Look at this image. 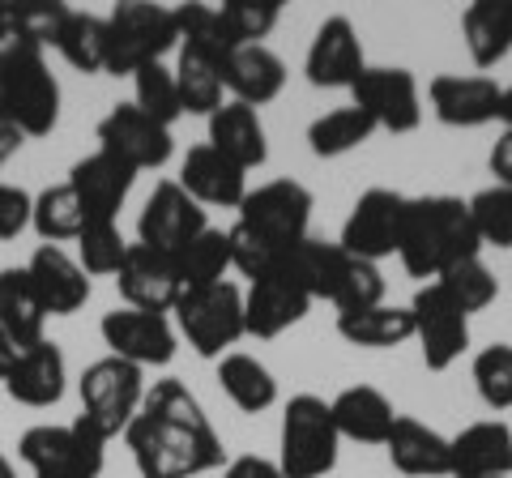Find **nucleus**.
I'll use <instances>...</instances> for the list:
<instances>
[{
  "instance_id": "obj_1",
  "label": "nucleus",
  "mask_w": 512,
  "mask_h": 478,
  "mask_svg": "<svg viewBox=\"0 0 512 478\" xmlns=\"http://www.w3.org/2000/svg\"><path fill=\"white\" fill-rule=\"evenodd\" d=\"M141 478H197L222 466V440L214 432L210 414L197 402L184 380H154L133 427L124 432Z\"/></svg>"
},
{
  "instance_id": "obj_12",
  "label": "nucleus",
  "mask_w": 512,
  "mask_h": 478,
  "mask_svg": "<svg viewBox=\"0 0 512 478\" xmlns=\"http://www.w3.org/2000/svg\"><path fill=\"white\" fill-rule=\"evenodd\" d=\"M103 342H107V355H116L124 363H137L141 372L146 368H167L175 359V321L167 312H141V308H116L103 316Z\"/></svg>"
},
{
  "instance_id": "obj_26",
  "label": "nucleus",
  "mask_w": 512,
  "mask_h": 478,
  "mask_svg": "<svg viewBox=\"0 0 512 478\" xmlns=\"http://www.w3.org/2000/svg\"><path fill=\"white\" fill-rule=\"evenodd\" d=\"M453 444V474H474V478H508L512 474V427L504 419H483L461 427Z\"/></svg>"
},
{
  "instance_id": "obj_16",
  "label": "nucleus",
  "mask_w": 512,
  "mask_h": 478,
  "mask_svg": "<svg viewBox=\"0 0 512 478\" xmlns=\"http://www.w3.org/2000/svg\"><path fill=\"white\" fill-rule=\"evenodd\" d=\"M367 56L359 43V30L346 13H333L316 26V35L308 43V56H303V77L316 90H350L363 77Z\"/></svg>"
},
{
  "instance_id": "obj_50",
  "label": "nucleus",
  "mask_w": 512,
  "mask_h": 478,
  "mask_svg": "<svg viewBox=\"0 0 512 478\" xmlns=\"http://www.w3.org/2000/svg\"><path fill=\"white\" fill-rule=\"evenodd\" d=\"M487 163H491L495 184L512 188V133H500V137H495V146H491V154H487Z\"/></svg>"
},
{
  "instance_id": "obj_53",
  "label": "nucleus",
  "mask_w": 512,
  "mask_h": 478,
  "mask_svg": "<svg viewBox=\"0 0 512 478\" xmlns=\"http://www.w3.org/2000/svg\"><path fill=\"white\" fill-rule=\"evenodd\" d=\"M13 359H18V342H13L9 333L0 329V385H5V376H9V368H13Z\"/></svg>"
},
{
  "instance_id": "obj_35",
  "label": "nucleus",
  "mask_w": 512,
  "mask_h": 478,
  "mask_svg": "<svg viewBox=\"0 0 512 478\" xmlns=\"http://www.w3.org/2000/svg\"><path fill=\"white\" fill-rule=\"evenodd\" d=\"M372 137H376V120L367 116V111H359L355 103L333 107L308 124V150L316 158H342L350 150L367 146Z\"/></svg>"
},
{
  "instance_id": "obj_57",
  "label": "nucleus",
  "mask_w": 512,
  "mask_h": 478,
  "mask_svg": "<svg viewBox=\"0 0 512 478\" xmlns=\"http://www.w3.org/2000/svg\"><path fill=\"white\" fill-rule=\"evenodd\" d=\"M448 478H474V474H448Z\"/></svg>"
},
{
  "instance_id": "obj_7",
  "label": "nucleus",
  "mask_w": 512,
  "mask_h": 478,
  "mask_svg": "<svg viewBox=\"0 0 512 478\" xmlns=\"http://www.w3.org/2000/svg\"><path fill=\"white\" fill-rule=\"evenodd\" d=\"M77 393H82V419L103 440H116L141 414V402H146V372H141L137 363L103 355L82 372Z\"/></svg>"
},
{
  "instance_id": "obj_9",
  "label": "nucleus",
  "mask_w": 512,
  "mask_h": 478,
  "mask_svg": "<svg viewBox=\"0 0 512 478\" xmlns=\"http://www.w3.org/2000/svg\"><path fill=\"white\" fill-rule=\"evenodd\" d=\"M0 103L22 137H47L60 124V82L47 69L43 47L22 56L5 77H0Z\"/></svg>"
},
{
  "instance_id": "obj_19",
  "label": "nucleus",
  "mask_w": 512,
  "mask_h": 478,
  "mask_svg": "<svg viewBox=\"0 0 512 478\" xmlns=\"http://www.w3.org/2000/svg\"><path fill=\"white\" fill-rule=\"evenodd\" d=\"M133 184H137V171L103 150L77 158L69 171V188H73V197L82 201L86 222H116L128 193H133Z\"/></svg>"
},
{
  "instance_id": "obj_49",
  "label": "nucleus",
  "mask_w": 512,
  "mask_h": 478,
  "mask_svg": "<svg viewBox=\"0 0 512 478\" xmlns=\"http://www.w3.org/2000/svg\"><path fill=\"white\" fill-rule=\"evenodd\" d=\"M222 478H286V474H282V466H278V461L244 453V457L227 461V470H222Z\"/></svg>"
},
{
  "instance_id": "obj_28",
  "label": "nucleus",
  "mask_w": 512,
  "mask_h": 478,
  "mask_svg": "<svg viewBox=\"0 0 512 478\" xmlns=\"http://www.w3.org/2000/svg\"><path fill=\"white\" fill-rule=\"evenodd\" d=\"M333 423H338L342 440H359V444H384L397 423L393 402L384 397L376 385H350L329 402Z\"/></svg>"
},
{
  "instance_id": "obj_36",
  "label": "nucleus",
  "mask_w": 512,
  "mask_h": 478,
  "mask_svg": "<svg viewBox=\"0 0 512 478\" xmlns=\"http://www.w3.org/2000/svg\"><path fill=\"white\" fill-rule=\"evenodd\" d=\"M30 227L43 244H77V235L86 231V210L82 201L73 197L69 180L64 184H47L35 197V210H30Z\"/></svg>"
},
{
  "instance_id": "obj_20",
  "label": "nucleus",
  "mask_w": 512,
  "mask_h": 478,
  "mask_svg": "<svg viewBox=\"0 0 512 478\" xmlns=\"http://www.w3.org/2000/svg\"><path fill=\"white\" fill-rule=\"evenodd\" d=\"M312 308V295L286 274H265L244 291V329L248 338H282Z\"/></svg>"
},
{
  "instance_id": "obj_38",
  "label": "nucleus",
  "mask_w": 512,
  "mask_h": 478,
  "mask_svg": "<svg viewBox=\"0 0 512 478\" xmlns=\"http://www.w3.org/2000/svg\"><path fill=\"white\" fill-rule=\"evenodd\" d=\"M175 269H180L184 291L227 282V269H231V239H227V231L205 227L184 252H175Z\"/></svg>"
},
{
  "instance_id": "obj_14",
  "label": "nucleus",
  "mask_w": 512,
  "mask_h": 478,
  "mask_svg": "<svg viewBox=\"0 0 512 478\" xmlns=\"http://www.w3.org/2000/svg\"><path fill=\"white\" fill-rule=\"evenodd\" d=\"M402 214H406L402 193H393V188H367L342 222V235H338L342 252H350L359 261H372V265L393 257L397 244H402Z\"/></svg>"
},
{
  "instance_id": "obj_32",
  "label": "nucleus",
  "mask_w": 512,
  "mask_h": 478,
  "mask_svg": "<svg viewBox=\"0 0 512 478\" xmlns=\"http://www.w3.org/2000/svg\"><path fill=\"white\" fill-rule=\"evenodd\" d=\"M338 333L350 346L363 350H393L414 338V316L410 308L397 304H376L363 312H338Z\"/></svg>"
},
{
  "instance_id": "obj_25",
  "label": "nucleus",
  "mask_w": 512,
  "mask_h": 478,
  "mask_svg": "<svg viewBox=\"0 0 512 478\" xmlns=\"http://www.w3.org/2000/svg\"><path fill=\"white\" fill-rule=\"evenodd\" d=\"M222 86L231 90L235 103H248V107H265L274 103L282 86H286V65L278 52H269L265 43H252V47H235L222 65Z\"/></svg>"
},
{
  "instance_id": "obj_24",
  "label": "nucleus",
  "mask_w": 512,
  "mask_h": 478,
  "mask_svg": "<svg viewBox=\"0 0 512 478\" xmlns=\"http://www.w3.org/2000/svg\"><path fill=\"white\" fill-rule=\"evenodd\" d=\"M180 188L205 210V205H222V210H239V201L248 197V171H239L231 158H222L210 141L192 146L180 163Z\"/></svg>"
},
{
  "instance_id": "obj_22",
  "label": "nucleus",
  "mask_w": 512,
  "mask_h": 478,
  "mask_svg": "<svg viewBox=\"0 0 512 478\" xmlns=\"http://www.w3.org/2000/svg\"><path fill=\"white\" fill-rule=\"evenodd\" d=\"M64 385H69V363H64V350L56 342H35L18 350V359H13V368L5 376V393L13 402L22 406H56L64 397Z\"/></svg>"
},
{
  "instance_id": "obj_45",
  "label": "nucleus",
  "mask_w": 512,
  "mask_h": 478,
  "mask_svg": "<svg viewBox=\"0 0 512 478\" xmlns=\"http://www.w3.org/2000/svg\"><path fill=\"white\" fill-rule=\"evenodd\" d=\"M222 22L239 47L261 43L282 18V0H222Z\"/></svg>"
},
{
  "instance_id": "obj_56",
  "label": "nucleus",
  "mask_w": 512,
  "mask_h": 478,
  "mask_svg": "<svg viewBox=\"0 0 512 478\" xmlns=\"http://www.w3.org/2000/svg\"><path fill=\"white\" fill-rule=\"evenodd\" d=\"M5 30H13L9 26V0H0V35H5Z\"/></svg>"
},
{
  "instance_id": "obj_52",
  "label": "nucleus",
  "mask_w": 512,
  "mask_h": 478,
  "mask_svg": "<svg viewBox=\"0 0 512 478\" xmlns=\"http://www.w3.org/2000/svg\"><path fill=\"white\" fill-rule=\"evenodd\" d=\"M26 146V137H22V129H18V124H13L9 120V111H5V103H0V167H5L9 163V158L13 154H18Z\"/></svg>"
},
{
  "instance_id": "obj_31",
  "label": "nucleus",
  "mask_w": 512,
  "mask_h": 478,
  "mask_svg": "<svg viewBox=\"0 0 512 478\" xmlns=\"http://www.w3.org/2000/svg\"><path fill=\"white\" fill-rule=\"evenodd\" d=\"M0 329L9 333L18 350L35 346L47 338V312L35 295V282H30L26 265H9L0 269Z\"/></svg>"
},
{
  "instance_id": "obj_11",
  "label": "nucleus",
  "mask_w": 512,
  "mask_h": 478,
  "mask_svg": "<svg viewBox=\"0 0 512 478\" xmlns=\"http://www.w3.org/2000/svg\"><path fill=\"white\" fill-rule=\"evenodd\" d=\"M350 103L376 120L384 133H414L423 124V94L419 77L410 69H389V65H367L363 77L350 86Z\"/></svg>"
},
{
  "instance_id": "obj_33",
  "label": "nucleus",
  "mask_w": 512,
  "mask_h": 478,
  "mask_svg": "<svg viewBox=\"0 0 512 478\" xmlns=\"http://www.w3.org/2000/svg\"><path fill=\"white\" fill-rule=\"evenodd\" d=\"M218 385L235 402V410H244V414H261L278 402L274 372L256 355H244V350H231V355L218 359Z\"/></svg>"
},
{
  "instance_id": "obj_30",
  "label": "nucleus",
  "mask_w": 512,
  "mask_h": 478,
  "mask_svg": "<svg viewBox=\"0 0 512 478\" xmlns=\"http://www.w3.org/2000/svg\"><path fill=\"white\" fill-rule=\"evenodd\" d=\"M346 261H350V252H342V244H329V239L308 235L299 248H291L282 257L278 274L299 282L303 291L312 295V304H316V299H329V304H333V291H338V282H342Z\"/></svg>"
},
{
  "instance_id": "obj_48",
  "label": "nucleus",
  "mask_w": 512,
  "mask_h": 478,
  "mask_svg": "<svg viewBox=\"0 0 512 478\" xmlns=\"http://www.w3.org/2000/svg\"><path fill=\"white\" fill-rule=\"evenodd\" d=\"M30 210H35V197L0 180V239H18L30 227Z\"/></svg>"
},
{
  "instance_id": "obj_2",
  "label": "nucleus",
  "mask_w": 512,
  "mask_h": 478,
  "mask_svg": "<svg viewBox=\"0 0 512 478\" xmlns=\"http://www.w3.org/2000/svg\"><path fill=\"white\" fill-rule=\"evenodd\" d=\"M478 252H483V239H478L470 205L461 197H444V193L406 197L397 257H402L410 278L436 282L444 269L470 261V257H478Z\"/></svg>"
},
{
  "instance_id": "obj_10",
  "label": "nucleus",
  "mask_w": 512,
  "mask_h": 478,
  "mask_svg": "<svg viewBox=\"0 0 512 478\" xmlns=\"http://www.w3.org/2000/svg\"><path fill=\"white\" fill-rule=\"evenodd\" d=\"M414 338H419L423 363L431 372H448L470 350V316L461 312L440 282H423L419 295L410 299Z\"/></svg>"
},
{
  "instance_id": "obj_37",
  "label": "nucleus",
  "mask_w": 512,
  "mask_h": 478,
  "mask_svg": "<svg viewBox=\"0 0 512 478\" xmlns=\"http://www.w3.org/2000/svg\"><path fill=\"white\" fill-rule=\"evenodd\" d=\"M56 52L77 73H107V18L69 9V18L60 26V39H56Z\"/></svg>"
},
{
  "instance_id": "obj_29",
  "label": "nucleus",
  "mask_w": 512,
  "mask_h": 478,
  "mask_svg": "<svg viewBox=\"0 0 512 478\" xmlns=\"http://www.w3.org/2000/svg\"><path fill=\"white\" fill-rule=\"evenodd\" d=\"M461 39L470 47L474 69H495L512 52V0H474L461 13Z\"/></svg>"
},
{
  "instance_id": "obj_5",
  "label": "nucleus",
  "mask_w": 512,
  "mask_h": 478,
  "mask_svg": "<svg viewBox=\"0 0 512 478\" xmlns=\"http://www.w3.org/2000/svg\"><path fill=\"white\" fill-rule=\"evenodd\" d=\"M171 321H175V333L188 338V346L201 359H222V355H231V346L239 338H248L244 291L235 282H214V286L184 291L171 308Z\"/></svg>"
},
{
  "instance_id": "obj_41",
  "label": "nucleus",
  "mask_w": 512,
  "mask_h": 478,
  "mask_svg": "<svg viewBox=\"0 0 512 478\" xmlns=\"http://www.w3.org/2000/svg\"><path fill=\"white\" fill-rule=\"evenodd\" d=\"M128 248L133 244L124 239L120 222H86V231L77 235V265H82L90 278L120 274Z\"/></svg>"
},
{
  "instance_id": "obj_21",
  "label": "nucleus",
  "mask_w": 512,
  "mask_h": 478,
  "mask_svg": "<svg viewBox=\"0 0 512 478\" xmlns=\"http://www.w3.org/2000/svg\"><path fill=\"white\" fill-rule=\"evenodd\" d=\"M26 274L35 282V295H39L47 316H73V312L86 308L90 274L60 244H39L35 257L26 261Z\"/></svg>"
},
{
  "instance_id": "obj_55",
  "label": "nucleus",
  "mask_w": 512,
  "mask_h": 478,
  "mask_svg": "<svg viewBox=\"0 0 512 478\" xmlns=\"http://www.w3.org/2000/svg\"><path fill=\"white\" fill-rule=\"evenodd\" d=\"M0 478H18V466H13L5 453H0Z\"/></svg>"
},
{
  "instance_id": "obj_39",
  "label": "nucleus",
  "mask_w": 512,
  "mask_h": 478,
  "mask_svg": "<svg viewBox=\"0 0 512 478\" xmlns=\"http://www.w3.org/2000/svg\"><path fill=\"white\" fill-rule=\"evenodd\" d=\"M175 18H180V47H192V52H205L227 65V56L235 52V39L227 22H222V9L218 5H180L175 9Z\"/></svg>"
},
{
  "instance_id": "obj_47",
  "label": "nucleus",
  "mask_w": 512,
  "mask_h": 478,
  "mask_svg": "<svg viewBox=\"0 0 512 478\" xmlns=\"http://www.w3.org/2000/svg\"><path fill=\"white\" fill-rule=\"evenodd\" d=\"M376 304H384V274H380V265L350 257L346 269H342L338 291H333V308H338V312H363V308H376Z\"/></svg>"
},
{
  "instance_id": "obj_3",
  "label": "nucleus",
  "mask_w": 512,
  "mask_h": 478,
  "mask_svg": "<svg viewBox=\"0 0 512 478\" xmlns=\"http://www.w3.org/2000/svg\"><path fill=\"white\" fill-rule=\"evenodd\" d=\"M171 47H180V18L167 5L128 0L107 13V73L133 77L146 65H163Z\"/></svg>"
},
{
  "instance_id": "obj_44",
  "label": "nucleus",
  "mask_w": 512,
  "mask_h": 478,
  "mask_svg": "<svg viewBox=\"0 0 512 478\" xmlns=\"http://www.w3.org/2000/svg\"><path fill=\"white\" fill-rule=\"evenodd\" d=\"M474 389L491 410H512V346L495 342L474 355Z\"/></svg>"
},
{
  "instance_id": "obj_13",
  "label": "nucleus",
  "mask_w": 512,
  "mask_h": 478,
  "mask_svg": "<svg viewBox=\"0 0 512 478\" xmlns=\"http://www.w3.org/2000/svg\"><path fill=\"white\" fill-rule=\"evenodd\" d=\"M99 150L120 158V163L133 167V171H158V167L171 163L175 137L158 120H150L141 107L116 103L99 120Z\"/></svg>"
},
{
  "instance_id": "obj_4",
  "label": "nucleus",
  "mask_w": 512,
  "mask_h": 478,
  "mask_svg": "<svg viewBox=\"0 0 512 478\" xmlns=\"http://www.w3.org/2000/svg\"><path fill=\"white\" fill-rule=\"evenodd\" d=\"M342 436L333 423V410L325 397L299 393L282 410L278 427V466L286 478H325L338 466Z\"/></svg>"
},
{
  "instance_id": "obj_46",
  "label": "nucleus",
  "mask_w": 512,
  "mask_h": 478,
  "mask_svg": "<svg viewBox=\"0 0 512 478\" xmlns=\"http://www.w3.org/2000/svg\"><path fill=\"white\" fill-rule=\"evenodd\" d=\"M64 18H69V5L60 0H9V26L39 47H56Z\"/></svg>"
},
{
  "instance_id": "obj_15",
  "label": "nucleus",
  "mask_w": 512,
  "mask_h": 478,
  "mask_svg": "<svg viewBox=\"0 0 512 478\" xmlns=\"http://www.w3.org/2000/svg\"><path fill=\"white\" fill-rule=\"evenodd\" d=\"M205 227H210V222H205V210L184 193L180 180H158L154 193L146 197V205H141L137 244L175 257V252H184Z\"/></svg>"
},
{
  "instance_id": "obj_42",
  "label": "nucleus",
  "mask_w": 512,
  "mask_h": 478,
  "mask_svg": "<svg viewBox=\"0 0 512 478\" xmlns=\"http://www.w3.org/2000/svg\"><path fill=\"white\" fill-rule=\"evenodd\" d=\"M436 282L444 286L448 299H453V304L466 312V316L491 308L495 295H500V282H495V274L483 265V257H470V261H461V265H453V269H444Z\"/></svg>"
},
{
  "instance_id": "obj_6",
  "label": "nucleus",
  "mask_w": 512,
  "mask_h": 478,
  "mask_svg": "<svg viewBox=\"0 0 512 478\" xmlns=\"http://www.w3.org/2000/svg\"><path fill=\"white\" fill-rule=\"evenodd\" d=\"M18 457L35 478H99L107 461V440L77 414L73 423H39L22 432Z\"/></svg>"
},
{
  "instance_id": "obj_27",
  "label": "nucleus",
  "mask_w": 512,
  "mask_h": 478,
  "mask_svg": "<svg viewBox=\"0 0 512 478\" xmlns=\"http://www.w3.org/2000/svg\"><path fill=\"white\" fill-rule=\"evenodd\" d=\"M210 146L222 158H231L239 171L265 167L269 141H265V124H261V116H256V107L235 103V99L222 103L210 116Z\"/></svg>"
},
{
  "instance_id": "obj_17",
  "label": "nucleus",
  "mask_w": 512,
  "mask_h": 478,
  "mask_svg": "<svg viewBox=\"0 0 512 478\" xmlns=\"http://www.w3.org/2000/svg\"><path fill=\"white\" fill-rule=\"evenodd\" d=\"M427 99L436 120L448 129H483L500 120L504 86L487 73H440L427 82Z\"/></svg>"
},
{
  "instance_id": "obj_23",
  "label": "nucleus",
  "mask_w": 512,
  "mask_h": 478,
  "mask_svg": "<svg viewBox=\"0 0 512 478\" xmlns=\"http://www.w3.org/2000/svg\"><path fill=\"white\" fill-rule=\"evenodd\" d=\"M384 453H389L393 470L406 478H448L453 474V444L448 436H440L436 427H427L423 419H410V414H397L389 440H384Z\"/></svg>"
},
{
  "instance_id": "obj_54",
  "label": "nucleus",
  "mask_w": 512,
  "mask_h": 478,
  "mask_svg": "<svg viewBox=\"0 0 512 478\" xmlns=\"http://www.w3.org/2000/svg\"><path fill=\"white\" fill-rule=\"evenodd\" d=\"M500 124H504V133H512V86H504V107H500Z\"/></svg>"
},
{
  "instance_id": "obj_43",
  "label": "nucleus",
  "mask_w": 512,
  "mask_h": 478,
  "mask_svg": "<svg viewBox=\"0 0 512 478\" xmlns=\"http://www.w3.org/2000/svg\"><path fill=\"white\" fill-rule=\"evenodd\" d=\"M466 205L483 248H512V188L491 184L483 193H474Z\"/></svg>"
},
{
  "instance_id": "obj_8",
  "label": "nucleus",
  "mask_w": 512,
  "mask_h": 478,
  "mask_svg": "<svg viewBox=\"0 0 512 478\" xmlns=\"http://www.w3.org/2000/svg\"><path fill=\"white\" fill-rule=\"evenodd\" d=\"M312 222V193L299 180H269L261 188H248V197L239 201L235 227H244L282 261L291 248L308 239Z\"/></svg>"
},
{
  "instance_id": "obj_18",
  "label": "nucleus",
  "mask_w": 512,
  "mask_h": 478,
  "mask_svg": "<svg viewBox=\"0 0 512 478\" xmlns=\"http://www.w3.org/2000/svg\"><path fill=\"white\" fill-rule=\"evenodd\" d=\"M116 286H120L124 308H141V312H171L175 299L184 295L175 257H167V252H154L146 244L128 248V257H124L120 274H116Z\"/></svg>"
},
{
  "instance_id": "obj_51",
  "label": "nucleus",
  "mask_w": 512,
  "mask_h": 478,
  "mask_svg": "<svg viewBox=\"0 0 512 478\" xmlns=\"http://www.w3.org/2000/svg\"><path fill=\"white\" fill-rule=\"evenodd\" d=\"M39 43H30L26 35H18V30H5V35H0V77H5L13 65H18L22 56H30L35 52Z\"/></svg>"
},
{
  "instance_id": "obj_34",
  "label": "nucleus",
  "mask_w": 512,
  "mask_h": 478,
  "mask_svg": "<svg viewBox=\"0 0 512 478\" xmlns=\"http://www.w3.org/2000/svg\"><path fill=\"white\" fill-rule=\"evenodd\" d=\"M175 86H180V103H184V116H205L210 120L214 111L227 103L222 99V60L205 56V52H192V47H180L175 56Z\"/></svg>"
},
{
  "instance_id": "obj_40",
  "label": "nucleus",
  "mask_w": 512,
  "mask_h": 478,
  "mask_svg": "<svg viewBox=\"0 0 512 478\" xmlns=\"http://www.w3.org/2000/svg\"><path fill=\"white\" fill-rule=\"evenodd\" d=\"M133 107H141L150 120H158L163 129H171L184 116L180 86H175V69L167 65H146L133 73Z\"/></svg>"
}]
</instances>
